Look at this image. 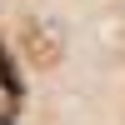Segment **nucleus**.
Returning <instances> with one entry per match:
<instances>
[{
    "instance_id": "1",
    "label": "nucleus",
    "mask_w": 125,
    "mask_h": 125,
    "mask_svg": "<svg viewBox=\"0 0 125 125\" xmlns=\"http://www.w3.org/2000/svg\"><path fill=\"white\" fill-rule=\"evenodd\" d=\"M0 85H5V95H10V100H20V75H15V65H10L5 45H0Z\"/></svg>"
},
{
    "instance_id": "2",
    "label": "nucleus",
    "mask_w": 125,
    "mask_h": 125,
    "mask_svg": "<svg viewBox=\"0 0 125 125\" xmlns=\"http://www.w3.org/2000/svg\"><path fill=\"white\" fill-rule=\"evenodd\" d=\"M0 125H15V120H10V115H0Z\"/></svg>"
}]
</instances>
